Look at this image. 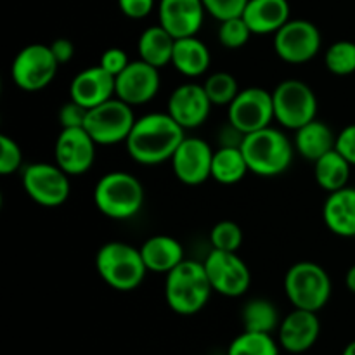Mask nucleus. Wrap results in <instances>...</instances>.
Here are the masks:
<instances>
[{
  "mask_svg": "<svg viewBox=\"0 0 355 355\" xmlns=\"http://www.w3.org/2000/svg\"><path fill=\"white\" fill-rule=\"evenodd\" d=\"M134 107L116 96L87 111L85 128L97 146H114L125 142L135 123Z\"/></svg>",
  "mask_w": 355,
  "mask_h": 355,
  "instance_id": "1a4fd4ad",
  "label": "nucleus"
},
{
  "mask_svg": "<svg viewBox=\"0 0 355 355\" xmlns=\"http://www.w3.org/2000/svg\"><path fill=\"white\" fill-rule=\"evenodd\" d=\"M51 45L30 44L21 49L10 64V78L24 92H38L51 85L59 69Z\"/></svg>",
  "mask_w": 355,
  "mask_h": 355,
  "instance_id": "9d476101",
  "label": "nucleus"
},
{
  "mask_svg": "<svg viewBox=\"0 0 355 355\" xmlns=\"http://www.w3.org/2000/svg\"><path fill=\"white\" fill-rule=\"evenodd\" d=\"M322 220L329 232L340 238H355V187L328 194L322 205Z\"/></svg>",
  "mask_w": 355,
  "mask_h": 355,
  "instance_id": "4be33fe9",
  "label": "nucleus"
},
{
  "mask_svg": "<svg viewBox=\"0 0 355 355\" xmlns=\"http://www.w3.org/2000/svg\"><path fill=\"white\" fill-rule=\"evenodd\" d=\"M203 0H159L158 24L173 38L196 37L205 21Z\"/></svg>",
  "mask_w": 355,
  "mask_h": 355,
  "instance_id": "6ab92c4d",
  "label": "nucleus"
},
{
  "mask_svg": "<svg viewBox=\"0 0 355 355\" xmlns=\"http://www.w3.org/2000/svg\"><path fill=\"white\" fill-rule=\"evenodd\" d=\"M214 149L200 137H184L179 148L170 158L173 175L186 186H201L211 179V159Z\"/></svg>",
  "mask_w": 355,
  "mask_h": 355,
  "instance_id": "2eb2a0df",
  "label": "nucleus"
},
{
  "mask_svg": "<svg viewBox=\"0 0 355 355\" xmlns=\"http://www.w3.org/2000/svg\"><path fill=\"white\" fill-rule=\"evenodd\" d=\"M186 137V130L168 113H148L135 120L125 141L128 156L142 166H156L170 162Z\"/></svg>",
  "mask_w": 355,
  "mask_h": 355,
  "instance_id": "f257e3e1",
  "label": "nucleus"
},
{
  "mask_svg": "<svg viewBox=\"0 0 355 355\" xmlns=\"http://www.w3.org/2000/svg\"><path fill=\"white\" fill-rule=\"evenodd\" d=\"M214 104L208 99L203 83L187 82L172 90L166 103V113L184 128H198L208 120Z\"/></svg>",
  "mask_w": 355,
  "mask_h": 355,
  "instance_id": "f3484780",
  "label": "nucleus"
},
{
  "mask_svg": "<svg viewBox=\"0 0 355 355\" xmlns=\"http://www.w3.org/2000/svg\"><path fill=\"white\" fill-rule=\"evenodd\" d=\"M250 172L248 163L241 148H231V146H220L214 153L211 159V179L222 186H232L241 182Z\"/></svg>",
  "mask_w": 355,
  "mask_h": 355,
  "instance_id": "bb28decb",
  "label": "nucleus"
},
{
  "mask_svg": "<svg viewBox=\"0 0 355 355\" xmlns=\"http://www.w3.org/2000/svg\"><path fill=\"white\" fill-rule=\"evenodd\" d=\"M281 345L269 333L245 331L236 336L227 349V355H279Z\"/></svg>",
  "mask_w": 355,
  "mask_h": 355,
  "instance_id": "c756f323",
  "label": "nucleus"
},
{
  "mask_svg": "<svg viewBox=\"0 0 355 355\" xmlns=\"http://www.w3.org/2000/svg\"><path fill=\"white\" fill-rule=\"evenodd\" d=\"M342 355H355V340H354V342H350L349 345H347L345 349H343Z\"/></svg>",
  "mask_w": 355,
  "mask_h": 355,
  "instance_id": "37998d69",
  "label": "nucleus"
},
{
  "mask_svg": "<svg viewBox=\"0 0 355 355\" xmlns=\"http://www.w3.org/2000/svg\"><path fill=\"white\" fill-rule=\"evenodd\" d=\"M92 198L104 217L111 220H130L144 207V187L132 173L114 170L97 180Z\"/></svg>",
  "mask_w": 355,
  "mask_h": 355,
  "instance_id": "39448f33",
  "label": "nucleus"
},
{
  "mask_svg": "<svg viewBox=\"0 0 355 355\" xmlns=\"http://www.w3.org/2000/svg\"><path fill=\"white\" fill-rule=\"evenodd\" d=\"M214 288L203 262L184 260L165 274V300L170 311L179 315H194L210 302Z\"/></svg>",
  "mask_w": 355,
  "mask_h": 355,
  "instance_id": "7ed1b4c3",
  "label": "nucleus"
},
{
  "mask_svg": "<svg viewBox=\"0 0 355 355\" xmlns=\"http://www.w3.org/2000/svg\"><path fill=\"white\" fill-rule=\"evenodd\" d=\"M23 168V151L19 144L12 137L2 134L0 135V173L7 177Z\"/></svg>",
  "mask_w": 355,
  "mask_h": 355,
  "instance_id": "f704fd0d",
  "label": "nucleus"
},
{
  "mask_svg": "<svg viewBox=\"0 0 355 355\" xmlns=\"http://www.w3.org/2000/svg\"><path fill=\"white\" fill-rule=\"evenodd\" d=\"M336 134L329 128L328 123L321 121L319 118L309 121L307 125L295 130L293 135V146L295 151L302 156V158L309 159V162H318L321 156L326 153L335 149Z\"/></svg>",
  "mask_w": 355,
  "mask_h": 355,
  "instance_id": "393cba45",
  "label": "nucleus"
},
{
  "mask_svg": "<svg viewBox=\"0 0 355 355\" xmlns=\"http://www.w3.org/2000/svg\"><path fill=\"white\" fill-rule=\"evenodd\" d=\"M274 52L288 64H305L319 54L322 35L312 21L290 19L274 33Z\"/></svg>",
  "mask_w": 355,
  "mask_h": 355,
  "instance_id": "9b49d317",
  "label": "nucleus"
},
{
  "mask_svg": "<svg viewBox=\"0 0 355 355\" xmlns=\"http://www.w3.org/2000/svg\"><path fill=\"white\" fill-rule=\"evenodd\" d=\"M203 89L207 92L208 99L214 106H225L227 107L236 96L239 94V83L234 75L227 71H217L207 76L203 82Z\"/></svg>",
  "mask_w": 355,
  "mask_h": 355,
  "instance_id": "7c9ffc66",
  "label": "nucleus"
},
{
  "mask_svg": "<svg viewBox=\"0 0 355 355\" xmlns=\"http://www.w3.org/2000/svg\"><path fill=\"white\" fill-rule=\"evenodd\" d=\"M252 30L246 24V21L243 19V16L220 21V26H218L217 31V38L220 45H224L229 51H238V49L245 47L250 38H252Z\"/></svg>",
  "mask_w": 355,
  "mask_h": 355,
  "instance_id": "473e14b6",
  "label": "nucleus"
},
{
  "mask_svg": "<svg viewBox=\"0 0 355 355\" xmlns=\"http://www.w3.org/2000/svg\"><path fill=\"white\" fill-rule=\"evenodd\" d=\"M241 322L245 331L269 333L272 335L281 324L279 311L267 298H252L241 311Z\"/></svg>",
  "mask_w": 355,
  "mask_h": 355,
  "instance_id": "c85d7f7f",
  "label": "nucleus"
},
{
  "mask_svg": "<svg viewBox=\"0 0 355 355\" xmlns=\"http://www.w3.org/2000/svg\"><path fill=\"white\" fill-rule=\"evenodd\" d=\"M248 0H203V6L211 17L220 21L243 16Z\"/></svg>",
  "mask_w": 355,
  "mask_h": 355,
  "instance_id": "c9c22d12",
  "label": "nucleus"
},
{
  "mask_svg": "<svg viewBox=\"0 0 355 355\" xmlns=\"http://www.w3.org/2000/svg\"><path fill=\"white\" fill-rule=\"evenodd\" d=\"M350 172H352V165L336 149L326 153L318 162H314L315 182L328 193L349 186Z\"/></svg>",
  "mask_w": 355,
  "mask_h": 355,
  "instance_id": "cd10ccee",
  "label": "nucleus"
},
{
  "mask_svg": "<svg viewBox=\"0 0 355 355\" xmlns=\"http://www.w3.org/2000/svg\"><path fill=\"white\" fill-rule=\"evenodd\" d=\"M142 259L151 272L168 274L180 262L186 260L184 246L179 239L166 234H156L146 239L141 246Z\"/></svg>",
  "mask_w": 355,
  "mask_h": 355,
  "instance_id": "5701e85b",
  "label": "nucleus"
},
{
  "mask_svg": "<svg viewBox=\"0 0 355 355\" xmlns=\"http://www.w3.org/2000/svg\"><path fill=\"white\" fill-rule=\"evenodd\" d=\"M274 118L281 127L298 130L318 118L319 101L309 83L298 78H286L272 90Z\"/></svg>",
  "mask_w": 355,
  "mask_h": 355,
  "instance_id": "0eeeda50",
  "label": "nucleus"
},
{
  "mask_svg": "<svg viewBox=\"0 0 355 355\" xmlns=\"http://www.w3.org/2000/svg\"><path fill=\"white\" fill-rule=\"evenodd\" d=\"M335 149L350 163L355 166V123L347 125L345 128L336 134Z\"/></svg>",
  "mask_w": 355,
  "mask_h": 355,
  "instance_id": "58836bf2",
  "label": "nucleus"
},
{
  "mask_svg": "<svg viewBox=\"0 0 355 355\" xmlns=\"http://www.w3.org/2000/svg\"><path fill=\"white\" fill-rule=\"evenodd\" d=\"M211 250L220 252H238L243 245V231L236 222L220 220L210 231Z\"/></svg>",
  "mask_w": 355,
  "mask_h": 355,
  "instance_id": "72a5a7b5",
  "label": "nucleus"
},
{
  "mask_svg": "<svg viewBox=\"0 0 355 355\" xmlns=\"http://www.w3.org/2000/svg\"><path fill=\"white\" fill-rule=\"evenodd\" d=\"M97 144L83 127L62 128L54 144V159L69 177L83 175L96 162Z\"/></svg>",
  "mask_w": 355,
  "mask_h": 355,
  "instance_id": "4468645a",
  "label": "nucleus"
},
{
  "mask_svg": "<svg viewBox=\"0 0 355 355\" xmlns=\"http://www.w3.org/2000/svg\"><path fill=\"white\" fill-rule=\"evenodd\" d=\"M272 121H276L272 92L262 87L241 89L227 106V123L245 135L270 127Z\"/></svg>",
  "mask_w": 355,
  "mask_h": 355,
  "instance_id": "ddd939ff",
  "label": "nucleus"
},
{
  "mask_svg": "<svg viewBox=\"0 0 355 355\" xmlns=\"http://www.w3.org/2000/svg\"><path fill=\"white\" fill-rule=\"evenodd\" d=\"M130 64V58H128L127 52L120 47H110L101 54L99 66L103 69H106L110 75H113L116 78L121 71H123L127 66Z\"/></svg>",
  "mask_w": 355,
  "mask_h": 355,
  "instance_id": "e433bc0d",
  "label": "nucleus"
},
{
  "mask_svg": "<svg viewBox=\"0 0 355 355\" xmlns=\"http://www.w3.org/2000/svg\"><path fill=\"white\" fill-rule=\"evenodd\" d=\"M114 97V76L99 64L89 66L73 76L69 83V99L85 110L99 106Z\"/></svg>",
  "mask_w": 355,
  "mask_h": 355,
  "instance_id": "aec40b11",
  "label": "nucleus"
},
{
  "mask_svg": "<svg viewBox=\"0 0 355 355\" xmlns=\"http://www.w3.org/2000/svg\"><path fill=\"white\" fill-rule=\"evenodd\" d=\"M118 7L130 19H144L155 10L156 0H118Z\"/></svg>",
  "mask_w": 355,
  "mask_h": 355,
  "instance_id": "ea45409f",
  "label": "nucleus"
},
{
  "mask_svg": "<svg viewBox=\"0 0 355 355\" xmlns=\"http://www.w3.org/2000/svg\"><path fill=\"white\" fill-rule=\"evenodd\" d=\"M324 66L336 76H349L355 73V42L338 40L324 52Z\"/></svg>",
  "mask_w": 355,
  "mask_h": 355,
  "instance_id": "2f4dec72",
  "label": "nucleus"
},
{
  "mask_svg": "<svg viewBox=\"0 0 355 355\" xmlns=\"http://www.w3.org/2000/svg\"><path fill=\"white\" fill-rule=\"evenodd\" d=\"M243 19L253 35H274L291 19L288 0H248Z\"/></svg>",
  "mask_w": 355,
  "mask_h": 355,
  "instance_id": "412c9836",
  "label": "nucleus"
},
{
  "mask_svg": "<svg viewBox=\"0 0 355 355\" xmlns=\"http://www.w3.org/2000/svg\"><path fill=\"white\" fill-rule=\"evenodd\" d=\"M96 269L101 279L116 291H134L149 272L141 248L123 241L104 243L96 253Z\"/></svg>",
  "mask_w": 355,
  "mask_h": 355,
  "instance_id": "20e7f679",
  "label": "nucleus"
},
{
  "mask_svg": "<svg viewBox=\"0 0 355 355\" xmlns=\"http://www.w3.org/2000/svg\"><path fill=\"white\" fill-rule=\"evenodd\" d=\"M241 151L248 163L250 173L259 177H279L291 166L295 158L293 141L272 125L245 135Z\"/></svg>",
  "mask_w": 355,
  "mask_h": 355,
  "instance_id": "f03ea898",
  "label": "nucleus"
},
{
  "mask_svg": "<svg viewBox=\"0 0 355 355\" xmlns=\"http://www.w3.org/2000/svg\"><path fill=\"white\" fill-rule=\"evenodd\" d=\"M159 87V69L137 59L130 61V64L114 78V96L135 107L151 103L158 96Z\"/></svg>",
  "mask_w": 355,
  "mask_h": 355,
  "instance_id": "dca6fc26",
  "label": "nucleus"
},
{
  "mask_svg": "<svg viewBox=\"0 0 355 355\" xmlns=\"http://www.w3.org/2000/svg\"><path fill=\"white\" fill-rule=\"evenodd\" d=\"M21 186L33 203L44 208H58L71 194L69 175L58 163L37 162L21 170Z\"/></svg>",
  "mask_w": 355,
  "mask_h": 355,
  "instance_id": "6e6552de",
  "label": "nucleus"
},
{
  "mask_svg": "<svg viewBox=\"0 0 355 355\" xmlns=\"http://www.w3.org/2000/svg\"><path fill=\"white\" fill-rule=\"evenodd\" d=\"M321 335V321L318 312L293 309L281 319L277 328V342L288 354H305L318 343Z\"/></svg>",
  "mask_w": 355,
  "mask_h": 355,
  "instance_id": "a211bd4d",
  "label": "nucleus"
},
{
  "mask_svg": "<svg viewBox=\"0 0 355 355\" xmlns=\"http://www.w3.org/2000/svg\"><path fill=\"white\" fill-rule=\"evenodd\" d=\"M51 51L54 54V58L58 59L59 64H66L75 55V45H73V42L69 38H55L51 44Z\"/></svg>",
  "mask_w": 355,
  "mask_h": 355,
  "instance_id": "a19ab883",
  "label": "nucleus"
},
{
  "mask_svg": "<svg viewBox=\"0 0 355 355\" xmlns=\"http://www.w3.org/2000/svg\"><path fill=\"white\" fill-rule=\"evenodd\" d=\"M214 293L227 298L243 297L252 284V272L238 252L211 250L203 260Z\"/></svg>",
  "mask_w": 355,
  "mask_h": 355,
  "instance_id": "f8f14e48",
  "label": "nucleus"
},
{
  "mask_svg": "<svg viewBox=\"0 0 355 355\" xmlns=\"http://www.w3.org/2000/svg\"><path fill=\"white\" fill-rule=\"evenodd\" d=\"M345 284H347V290L352 291V293H355V263H354L352 267H350L349 270H347Z\"/></svg>",
  "mask_w": 355,
  "mask_h": 355,
  "instance_id": "79ce46f5",
  "label": "nucleus"
},
{
  "mask_svg": "<svg viewBox=\"0 0 355 355\" xmlns=\"http://www.w3.org/2000/svg\"><path fill=\"white\" fill-rule=\"evenodd\" d=\"M211 64L210 49L198 37L177 38L173 45L172 66L186 78L207 75Z\"/></svg>",
  "mask_w": 355,
  "mask_h": 355,
  "instance_id": "b1692460",
  "label": "nucleus"
},
{
  "mask_svg": "<svg viewBox=\"0 0 355 355\" xmlns=\"http://www.w3.org/2000/svg\"><path fill=\"white\" fill-rule=\"evenodd\" d=\"M87 111L83 106H80L78 103L69 99L68 103H64L59 110V123L62 128H78L85 125Z\"/></svg>",
  "mask_w": 355,
  "mask_h": 355,
  "instance_id": "4c0bfd02",
  "label": "nucleus"
},
{
  "mask_svg": "<svg viewBox=\"0 0 355 355\" xmlns=\"http://www.w3.org/2000/svg\"><path fill=\"white\" fill-rule=\"evenodd\" d=\"M177 38H173L162 24L146 28L137 40L139 59L146 61L148 64L162 69L172 64L173 45Z\"/></svg>",
  "mask_w": 355,
  "mask_h": 355,
  "instance_id": "a878e982",
  "label": "nucleus"
},
{
  "mask_svg": "<svg viewBox=\"0 0 355 355\" xmlns=\"http://www.w3.org/2000/svg\"><path fill=\"white\" fill-rule=\"evenodd\" d=\"M284 295L293 309L318 312L328 305L333 293L331 277L312 260L293 263L284 276Z\"/></svg>",
  "mask_w": 355,
  "mask_h": 355,
  "instance_id": "423d86ee",
  "label": "nucleus"
}]
</instances>
